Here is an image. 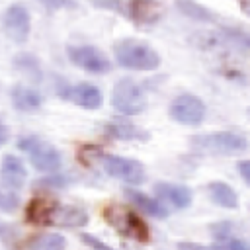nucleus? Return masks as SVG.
I'll return each mask as SVG.
<instances>
[{
    "label": "nucleus",
    "mask_w": 250,
    "mask_h": 250,
    "mask_svg": "<svg viewBox=\"0 0 250 250\" xmlns=\"http://www.w3.org/2000/svg\"><path fill=\"white\" fill-rule=\"evenodd\" d=\"M53 223L62 229H78L88 223V213L78 205H59Z\"/></svg>",
    "instance_id": "f3484780"
},
{
    "label": "nucleus",
    "mask_w": 250,
    "mask_h": 250,
    "mask_svg": "<svg viewBox=\"0 0 250 250\" xmlns=\"http://www.w3.org/2000/svg\"><path fill=\"white\" fill-rule=\"evenodd\" d=\"M37 2H41L47 10H72V8H78L76 0H37Z\"/></svg>",
    "instance_id": "bb28decb"
},
{
    "label": "nucleus",
    "mask_w": 250,
    "mask_h": 250,
    "mask_svg": "<svg viewBox=\"0 0 250 250\" xmlns=\"http://www.w3.org/2000/svg\"><path fill=\"white\" fill-rule=\"evenodd\" d=\"M176 6L182 14H186L188 18H191L195 21H215L217 20V16L211 10H207L205 6H201L193 0H176Z\"/></svg>",
    "instance_id": "412c9836"
},
{
    "label": "nucleus",
    "mask_w": 250,
    "mask_h": 250,
    "mask_svg": "<svg viewBox=\"0 0 250 250\" xmlns=\"http://www.w3.org/2000/svg\"><path fill=\"white\" fill-rule=\"evenodd\" d=\"M207 191H209L211 199L217 205L227 207V209L238 207V195H236V191L229 184H225V182H211V184H207Z\"/></svg>",
    "instance_id": "6ab92c4d"
},
{
    "label": "nucleus",
    "mask_w": 250,
    "mask_h": 250,
    "mask_svg": "<svg viewBox=\"0 0 250 250\" xmlns=\"http://www.w3.org/2000/svg\"><path fill=\"white\" fill-rule=\"evenodd\" d=\"M100 156H102V150L98 146H82L78 150V158L84 164H92L94 160H100Z\"/></svg>",
    "instance_id": "cd10ccee"
},
{
    "label": "nucleus",
    "mask_w": 250,
    "mask_h": 250,
    "mask_svg": "<svg viewBox=\"0 0 250 250\" xmlns=\"http://www.w3.org/2000/svg\"><path fill=\"white\" fill-rule=\"evenodd\" d=\"M102 168L117 180H123L127 184H141L145 182V166L135 158H125L117 154H104L100 156Z\"/></svg>",
    "instance_id": "423d86ee"
},
{
    "label": "nucleus",
    "mask_w": 250,
    "mask_h": 250,
    "mask_svg": "<svg viewBox=\"0 0 250 250\" xmlns=\"http://www.w3.org/2000/svg\"><path fill=\"white\" fill-rule=\"evenodd\" d=\"M14 66H16L20 72H23L25 76H29L33 82L41 80V66H39V61H37L33 55H29V53L18 55V57L14 59Z\"/></svg>",
    "instance_id": "4be33fe9"
},
{
    "label": "nucleus",
    "mask_w": 250,
    "mask_h": 250,
    "mask_svg": "<svg viewBox=\"0 0 250 250\" xmlns=\"http://www.w3.org/2000/svg\"><path fill=\"white\" fill-rule=\"evenodd\" d=\"M29 29H31L29 10L20 2L10 4L4 12V31L8 33V37L14 43H23L29 35Z\"/></svg>",
    "instance_id": "1a4fd4ad"
},
{
    "label": "nucleus",
    "mask_w": 250,
    "mask_h": 250,
    "mask_svg": "<svg viewBox=\"0 0 250 250\" xmlns=\"http://www.w3.org/2000/svg\"><path fill=\"white\" fill-rule=\"evenodd\" d=\"M162 14L160 4L152 0H131L127 2V18L135 23H154Z\"/></svg>",
    "instance_id": "4468645a"
},
{
    "label": "nucleus",
    "mask_w": 250,
    "mask_h": 250,
    "mask_svg": "<svg viewBox=\"0 0 250 250\" xmlns=\"http://www.w3.org/2000/svg\"><path fill=\"white\" fill-rule=\"evenodd\" d=\"M41 184H43V186H57V188H59V186H64V178H62V176H57V178H43Z\"/></svg>",
    "instance_id": "473e14b6"
},
{
    "label": "nucleus",
    "mask_w": 250,
    "mask_h": 250,
    "mask_svg": "<svg viewBox=\"0 0 250 250\" xmlns=\"http://www.w3.org/2000/svg\"><path fill=\"white\" fill-rule=\"evenodd\" d=\"M154 191L160 199L168 201L176 209H186L191 205V189L182 186V184H170V182H160L154 186Z\"/></svg>",
    "instance_id": "ddd939ff"
},
{
    "label": "nucleus",
    "mask_w": 250,
    "mask_h": 250,
    "mask_svg": "<svg viewBox=\"0 0 250 250\" xmlns=\"http://www.w3.org/2000/svg\"><path fill=\"white\" fill-rule=\"evenodd\" d=\"M66 240L62 234L59 232H43V234H35L29 238L27 242V250H64Z\"/></svg>",
    "instance_id": "aec40b11"
},
{
    "label": "nucleus",
    "mask_w": 250,
    "mask_h": 250,
    "mask_svg": "<svg viewBox=\"0 0 250 250\" xmlns=\"http://www.w3.org/2000/svg\"><path fill=\"white\" fill-rule=\"evenodd\" d=\"M225 31H227V35H229L232 41H236L240 47H244V49L250 53V33H248V31L238 29V27H227Z\"/></svg>",
    "instance_id": "a878e982"
},
{
    "label": "nucleus",
    "mask_w": 250,
    "mask_h": 250,
    "mask_svg": "<svg viewBox=\"0 0 250 250\" xmlns=\"http://www.w3.org/2000/svg\"><path fill=\"white\" fill-rule=\"evenodd\" d=\"M178 250H209V248H205L201 244H195V242L184 240V242H178Z\"/></svg>",
    "instance_id": "2f4dec72"
},
{
    "label": "nucleus",
    "mask_w": 250,
    "mask_h": 250,
    "mask_svg": "<svg viewBox=\"0 0 250 250\" xmlns=\"http://www.w3.org/2000/svg\"><path fill=\"white\" fill-rule=\"evenodd\" d=\"M168 115L182 125H199L205 117V104L193 94H180L172 100Z\"/></svg>",
    "instance_id": "6e6552de"
},
{
    "label": "nucleus",
    "mask_w": 250,
    "mask_h": 250,
    "mask_svg": "<svg viewBox=\"0 0 250 250\" xmlns=\"http://www.w3.org/2000/svg\"><path fill=\"white\" fill-rule=\"evenodd\" d=\"M211 250H250V244L240 238H225V240L217 242Z\"/></svg>",
    "instance_id": "393cba45"
},
{
    "label": "nucleus",
    "mask_w": 250,
    "mask_h": 250,
    "mask_svg": "<svg viewBox=\"0 0 250 250\" xmlns=\"http://www.w3.org/2000/svg\"><path fill=\"white\" fill-rule=\"evenodd\" d=\"M80 240H82L86 246H90L92 250H113V248H109L107 244H104L100 238H96L94 234H88V232H82V234H80Z\"/></svg>",
    "instance_id": "c85d7f7f"
},
{
    "label": "nucleus",
    "mask_w": 250,
    "mask_h": 250,
    "mask_svg": "<svg viewBox=\"0 0 250 250\" xmlns=\"http://www.w3.org/2000/svg\"><path fill=\"white\" fill-rule=\"evenodd\" d=\"M105 135L111 137V139H117V141H148L150 135L133 125V123H123V121H111L105 125Z\"/></svg>",
    "instance_id": "a211bd4d"
},
{
    "label": "nucleus",
    "mask_w": 250,
    "mask_h": 250,
    "mask_svg": "<svg viewBox=\"0 0 250 250\" xmlns=\"http://www.w3.org/2000/svg\"><path fill=\"white\" fill-rule=\"evenodd\" d=\"M189 145L197 152L205 154H236L248 148V141L230 131H219V133H203L189 137Z\"/></svg>",
    "instance_id": "f03ea898"
},
{
    "label": "nucleus",
    "mask_w": 250,
    "mask_h": 250,
    "mask_svg": "<svg viewBox=\"0 0 250 250\" xmlns=\"http://www.w3.org/2000/svg\"><path fill=\"white\" fill-rule=\"evenodd\" d=\"M100 10H111L127 18V2L125 0H90Z\"/></svg>",
    "instance_id": "b1692460"
},
{
    "label": "nucleus",
    "mask_w": 250,
    "mask_h": 250,
    "mask_svg": "<svg viewBox=\"0 0 250 250\" xmlns=\"http://www.w3.org/2000/svg\"><path fill=\"white\" fill-rule=\"evenodd\" d=\"M236 170H238V174L242 176V180L250 186V160H242V162H238V164H236Z\"/></svg>",
    "instance_id": "7c9ffc66"
},
{
    "label": "nucleus",
    "mask_w": 250,
    "mask_h": 250,
    "mask_svg": "<svg viewBox=\"0 0 250 250\" xmlns=\"http://www.w3.org/2000/svg\"><path fill=\"white\" fill-rule=\"evenodd\" d=\"M18 148H21L29 154V160H31L33 168L39 170V172H57L62 164L61 152L51 143H47L45 139H41L37 135L20 137L18 139Z\"/></svg>",
    "instance_id": "20e7f679"
},
{
    "label": "nucleus",
    "mask_w": 250,
    "mask_h": 250,
    "mask_svg": "<svg viewBox=\"0 0 250 250\" xmlns=\"http://www.w3.org/2000/svg\"><path fill=\"white\" fill-rule=\"evenodd\" d=\"M111 105L115 111L123 115H137L145 111L146 107V98L143 88L133 80V78H121L111 92Z\"/></svg>",
    "instance_id": "39448f33"
},
{
    "label": "nucleus",
    "mask_w": 250,
    "mask_h": 250,
    "mask_svg": "<svg viewBox=\"0 0 250 250\" xmlns=\"http://www.w3.org/2000/svg\"><path fill=\"white\" fill-rule=\"evenodd\" d=\"M62 98L74 102L76 105L84 109H98L102 105V92L98 86L90 82H80L74 86H68L66 92H62Z\"/></svg>",
    "instance_id": "9b49d317"
},
{
    "label": "nucleus",
    "mask_w": 250,
    "mask_h": 250,
    "mask_svg": "<svg viewBox=\"0 0 250 250\" xmlns=\"http://www.w3.org/2000/svg\"><path fill=\"white\" fill-rule=\"evenodd\" d=\"M66 57L72 64H76L82 70H88L92 74H105L111 70L109 59L98 47H92V45H68Z\"/></svg>",
    "instance_id": "0eeeda50"
},
{
    "label": "nucleus",
    "mask_w": 250,
    "mask_h": 250,
    "mask_svg": "<svg viewBox=\"0 0 250 250\" xmlns=\"http://www.w3.org/2000/svg\"><path fill=\"white\" fill-rule=\"evenodd\" d=\"M211 232H213V236L219 238V240L230 238V236H229V234H230V223H217V225L211 227Z\"/></svg>",
    "instance_id": "c756f323"
},
{
    "label": "nucleus",
    "mask_w": 250,
    "mask_h": 250,
    "mask_svg": "<svg viewBox=\"0 0 250 250\" xmlns=\"http://www.w3.org/2000/svg\"><path fill=\"white\" fill-rule=\"evenodd\" d=\"M18 207H20V195L16 191H12V188L0 186V211L12 213Z\"/></svg>",
    "instance_id": "5701e85b"
},
{
    "label": "nucleus",
    "mask_w": 250,
    "mask_h": 250,
    "mask_svg": "<svg viewBox=\"0 0 250 250\" xmlns=\"http://www.w3.org/2000/svg\"><path fill=\"white\" fill-rule=\"evenodd\" d=\"M113 55L119 66L131 70H154L160 66V55L143 41L125 37L113 45Z\"/></svg>",
    "instance_id": "f257e3e1"
},
{
    "label": "nucleus",
    "mask_w": 250,
    "mask_h": 250,
    "mask_svg": "<svg viewBox=\"0 0 250 250\" xmlns=\"http://www.w3.org/2000/svg\"><path fill=\"white\" fill-rule=\"evenodd\" d=\"M248 115H250V107H248Z\"/></svg>",
    "instance_id": "f704fd0d"
},
{
    "label": "nucleus",
    "mask_w": 250,
    "mask_h": 250,
    "mask_svg": "<svg viewBox=\"0 0 250 250\" xmlns=\"http://www.w3.org/2000/svg\"><path fill=\"white\" fill-rule=\"evenodd\" d=\"M10 98H12L14 107L20 109V111H35V109H39L43 105V96L37 90L21 86V84H16L12 88Z\"/></svg>",
    "instance_id": "dca6fc26"
},
{
    "label": "nucleus",
    "mask_w": 250,
    "mask_h": 250,
    "mask_svg": "<svg viewBox=\"0 0 250 250\" xmlns=\"http://www.w3.org/2000/svg\"><path fill=\"white\" fill-rule=\"evenodd\" d=\"M0 178H2L6 188L20 189V188L25 186L27 170H25L23 162L16 154H6L2 158V164H0Z\"/></svg>",
    "instance_id": "f8f14e48"
},
{
    "label": "nucleus",
    "mask_w": 250,
    "mask_h": 250,
    "mask_svg": "<svg viewBox=\"0 0 250 250\" xmlns=\"http://www.w3.org/2000/svg\"><path fill=\"white\" fill-rule=\"evenodd\" d=\"M125 195L129 197V201L143 213L154 217V219H164L168 217V209L164 207V203H160L158 199L143 193V191H137V189H125Z\"/></svg>",
    "instance_id": "2eb2a0df"
},
{
    "label": "nucleus",
    "mask_w": 250,
    "mask_h": 250,
    "mask_svg": "<svg viewBox=\"0 0 250 250\" xmlns=\"http://www.w3.org/2000/svg\"><path fill=\"white\" fill-rule=\"evenodd\" d=\"M57 209H59V203L53 197L37 195L25 207V221L31 223V225H37V227L51 225L53 219H55Z\"/></svg>",
    "instance_id": "9d476101"
},
{
    "label": "nucleus",
    "mask_w": 250,
    "mask_h": 250,
    "mask_svg": "<svg viewBox=\"0 0 250 250\" xmlns=\"http://www.w3.org/2000/svg\"><path fill=\"white\" fill-rule=\"evenodd\" d=\"M8 137H10V131H8V127L0 121V146H4V145L8 143Z\"/></svg>",
    "instance_id": "72a5a7b5"
},
{
    "label": "nucleus",
    "mask_w": 250,
    "mask_h": 250,
    "mask_svg": "<svg viewBox=\"0 0 250 250\" xmlns=\"http://www.w3.org/2000/svg\"><path fill=\"white\" fill-rule=\"evenodd\" d=\"M104 219L123 236H129L141 244L150 240V230L146 223L133 211L121 207V205H107L104 209Z\"/></svg>",
    "instance_id": "7ed1b4c3"
}]
</instances>
